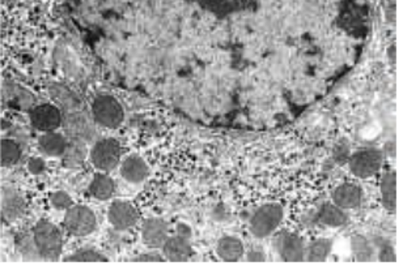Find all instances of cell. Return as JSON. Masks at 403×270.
<instances>
[{"instance_id":"obj_9","label":"cell","mask_w":403,"mask_h":270,"mask_svg":"<svg viewBox=\"0 0 403 270\" xmlns=\"http://www.w3.org/2000/svg\"><path fill=\"white\" fill-rule=\"evenodd\" d=\"M32 125L41 132L55 131L62 124V114L52 105H39L29 112Z\"/></svg>"},{"instance_id":"obj_1","label":"cell","mask_w":403,"mask_h":270,"mask_svg":"<svg viewBox=\"0 0 403 270\" xmlns=\"http://www.w3.org/2000/svg\"><path fill=\"white\" fill-rule=\"evenodd\" d=\"M33 240L39 258L55 261L61 258L63 239L59 229L46 220H41L33 229Z\"/></svg>"},{"instance_id":"obj_23","label":"cell","mask_w":403,"mask_h":270,"mask_svg":"<svg viewBox=\"0 0 403 270\" xmlns=\"http://www.w3.org/2000/svg\"><path fill=\"white\" fill-rule=\"evenodd\" d=\"M21 157V149L13 140L4 138L1 140V165L12 166L17 163Z\"/></svg>"},{"instance_id":"obj_5","label":"cell","mask_w":403,"mask_h":270,"mask_svg":"<svg viewBox=\"0 0 403 270\" xmlns=\"http://www.w3.org/2000/svg\"><path fill=\"white\" fill-rule=\"evenodd\" d=\"M122 157L121 144L114 138H102L90 150V160L99 170L112 172Z\"/></svg>"},{"instance_id":"obj_11","label":"cell","mask_w":403,"mask_h":270,"mask_svg":"<svg viewBox=\"0 0 403 270\" xmlns=\"http://www.w3.org/2000/svg\"><path fill=\"white\" fill-rule=\"evenodd\" d=\"M169 233L168 223L163 218H148L141 226V240L148 248H163Z\"/></svg>"},{"instance_id":"obj_13","label":"cell","mask_w":403,"mask_h":270,"mask_svg":"<svg viewBox=\"0 0 403 270\" xmlns=\"http://www.w3.org/2000/svg\"><path fill=\"white\" fill-rule=\"evenodd\" d=\"M331 197H333V202L337 207L346 210V209L359 208L363 202L364 194L359 185L344 183L334 189Z\"/></svg>"},{"instance_id":"obj_18","label":"cell","mask_w":403,"mask_h":270,"mask_svg":"<svg viewBox=\"0 0 403 270\" xmlns=\"http://www.w3.org/2000/svg\"><path fill=\"white\" fill-rule=\"evenodd\" d=\"M38 147L39 149L51 157H59L63 156L67 150V141L61 134L43 132V135L38 138Z\"/></svg>"},{"instance_id":"obj_19","label":"cell","mask_w":403,"mask_h":270,"mask_svg":"<svg viewBox=\"0 0 403 270\" xmlns=\"http://www.w3.org/2000/svg\"><path fill=\"white\" fill-rule=\"evenodd\" d=\"M348 221L344 209L337 207L334 202L325 204L318 213V222L328 227H342Z\"/></svg>"},{"instance_id":"obj_14","label":"cell","mask_w":403,"mask_h":270,"mask_svg":"<svg viewBox=\"0 0 403 270\" xmlns=\"http://www.w3.org/2000/svg\"><path fill=\"white\" fill-rule=\"evenodd\" d=\"M121 174L124 179L131 185L141 183L150 174L148 165L139 156H130L122 162Z\"/></svg>"},{"instance_id":"obj_20","label":"cell","mask_w":403,"mask_h":270,"mask_svg":"<svg viewBox=\"0 0 403 270\" xmlns=\"http://www.w3.org/2000/svg\"><path fill=\"white\" fill-rule=\"evenodd\" d=\"M114 182L113 179L105 174H97L92 179L90 185L88 187V194L92 197L105 201L108 198L113 196L114 194Z\"/></svg>"},{"instance_id":"obj_7","label":"cell","mask_w":403,"mask_h":270,"mask_svg":"<svg viewBox=\"0 0 403 270\" xmlns=\"http://www.w3.org/2000/svg\"><path fill=\"white\" fill-rule=\"evenodd\" d=\"M215 16L226 17L233 13L249 11L258 0H189Z\"/></svg>"},{"instance_id":"obj_29","label":"cell","mask_w":403,"mask_h":270,"mask_svg":"<svg viewBox=\"0 0 403 270\" xmlns=\"http://www.w3.org/2000/svg\"><path fill=\"white\" fill-rule=\"evenodd\" d=\"M246 258H248V261L262 262V261H265L266 260V255L262 251H259V249H252V251H249Z\"/></svg>"},{"instance_id":"obj_30","label":"cell","mask_w":403,"mask_h":270,"mask_svg":"<svg viewBox=\"0 0 403 270\" xmlns=\"http://www.w3.org/2000/svg\"><path fill=\"white\" fill-rule=\"evenodd\" d=\"M4 1H12V0H4Z\"/></svg>"},{"instance_id":"obj_24","label":"cell","mask_w":403,"mask_h":270,"mask_svg":"<svg viewBox=\"0 0 403 270\" xmlns=\"http://www.w3.org/2000/svg\"><path fill=\"white\" fill-rule=\"evenodd\" d=\"M64 261H70V262H96V261H108V258L104 256L101 252L97 249L93 248H83L74 252L72 255L67 256L64 258Z\"/></svg>"},{"instance_id":"obj_10","label":"cell","mask_w":403,"mask_h":270,"mask_svg":"<svg viewBox=\"0 0 403 270\" xmlns=\"http://www.w3.org/2000/svg\"><path fill=\"white\" fill-rule=\"evenodd\" d=\"M305 245L299 235L283 233L277 240V253L283 261L300 262L305 260Z\"/></svg>"},{"instance_id":"obj_28","label":"cell","mask_w":403,"mask_h":270,"mask_svg":"<svg viewBox=\"0 0 403 270\" xmlns=\"http://www.w3.org/2000/svg\"><path fill=\"white\" fill-rule=\"evenodd\" d=\"M28 169L29 172L35 175H38V174H42V172L46 170V163L45 160L42 158H33V160H29L28 163Z\"/></svg>"},{"instance_id":"obj_15","label":"cell","mask_w":403,"mask_h":270,"mask_svg":"<svg viewBox=\"0 0 403 270\" xmlns=\"http://www.w3.org/2000/svg\"><path fill=\"white\" fill-rule=\"evenodd\" d=\"M26 210V201L23 196L12 189H3L1 192V217L8 221L16 220Z\"/></svg>"},{"instance_id":"obj_22","label":"cell","mask_w":403,"mask_h":270,"mask_svg":"<svg viewBox=\"0 0 403 270\" xmlns=\"http://www.w3.org/2000/svg\"><path fill=\"white\" fill-rule=\"evenodd\" d=\"M351 251H353V258H356L360 262H366L371 261L375 255V249L371 245V242L368 240L364 235H353L351 236Z\"/></svg>"},{"instance_id":"obj_2","label":"cell","mask_w":403,"mask_h":270,"mask_svg":"<svg viewBox=\"0 0 403 270\" xmlns=\"http://www.w3.org/2000/svg\"><path fill=\"white\" fill-rule=\"evenodd\" d=\"M92 115L96 123L109 129L121 127L125 119L122 105L110 94H101L95 98L92 103Z\"/></svg>"},{"instance_id":"obj_16","label":"cell","mask_w":403,"mask_h":270,"mask_svg":"<svg viewBox=\"0 0 403 270\" xmlns=\"http://www.w3.org/2000/svg\"><path fill=\"white\" fill-rule=\"evenodd\" d=\"M244 245L236 236H223L216 245V255L217 258L227 262L239 261L244 256Z\"/></svg>"},{"instance_id":"obj_12","label":"cell","mask_w":403,"mask_h":270,"mask_svg":"<svg viewBox=\"0 0 403 270\" xmlns=\"http://www.w3.org/2000/svg\"><path fill=\"white\" fill-rule=\"evenodd\" d=\"M194 251L190 243V238L176 233L173 236H169L163 246V256L165 260L173 261V262H182L188 261L193 256Z\"/></svg>"},{"instance_id":"obj_3","label":"cell","mask_w":403,"mask_h":270,"mask_svg":"<svg viewBox=\"0 0 403 270\" xmlns=\"http://www.w3.org/2000/svg\"><path fill=\"white\" fill-rule=\"evenodd\" d=\"M284 210L280 204H266L257 209L250 218V231L258 239L270 236L283 221Z\"/></svg>"},{"instance_id":"obj_27","label":"cell","mask_w":403,"mask_h":270,"mask_svg":"<svg viewBox=\"0 0 403 270\" xmlns=\"http://www.w3.org/2000/svg\"><path fill=\"white\" fill-rule=\"evenodd\" d=\"M131 261H135V262H163L165 261V258L157 255V253L150 252V253L138 255V256L131 258Z\"/></svg>"},{"instance_id":"obj_21","label":"cell","mask_w":403,"mask_h":270,"mask_svg":"<svg viewBox=\"0 0 403 270\" xmlns=\"http://www.w3.org/2000/svg\"><path fill=\"white\" fill-rule=\"evenodd\" d=\"M333 242L330 239H317L305 248V258L311 262H322L330 256Z\"/></svg>"},{"instance_id":"obj_6","label":"cell","mask_w":403,"mask_h":270,"mask_svg":"<svg viewBox=\"0 0 403 270\" xmlns=\"http://www.w3.org/2000/svg\"><path fill=\"white\" fill-rule=\"evenodd\" d=\"M384 165V154L378 149L359 150L351 156L348 167L355 176L366 179L376 175Z\"/></svg>"},{"instance_id":"obj_26","label":"cell","mask_w":403,"mask_h":270,"mask_svg":"<svg viewBox=\"0 0 403 270\" xmlns=\"http://www.w3.org/2000/svg\"><path fill=\"white\" fill-rule=\"evenodd\" d=\"M378 258L382 262H395L397 261V255H395L394 247L391 246V243L382 245L381 248H380Z\"/></svg>"},{"instance_id":"obj_17","label":"cell","mask_w":403,"mask_h":270,"mask_svg":"<svg viewBox=\"0 0 403 270\" xmlns=\"http://www.w3.org/2000/svg\"><path fill=\"white\" fill-rule=\"evenodd\" d=\"M381 204L391 213L397 210V174L394 172H386L380 183Z\"/></svg>"},{"instance_id":"obj_8","label":"cell","mask_w":403,"mask_h":270,"mask_svg":"<svg viewBox=\"0 0 403 270\" xmlns=\"http://www.w3.org/2000/svg\"><path fill=\"white\" fill-rule=\"evenodd\" d=\"M108 220L115 230L125 231L138 223V209L127 201H114L108 211Z\"/></svg>"},{"instance_id":"obj_4","label":"cell","mask_w":403,"mask_h":270,"mask_svg":"<svg viewBox=\"0 0 403 270\" xmlns=\"http://www.w3.org/2000/svg\"><path fill=\"white\" fill-rule=\"evenodd\" d=\"M63 226L74 236H87L96 230L97 220L88 207L72 205L66 210Z\"/></svg>"},{"instance_id":"obj_25","label":"cell","mask_w":403,"mask_h":270,"mask_svg":"<svg viewBox=\"0 0 403 270\" xmlns=\"http://www.w3.org/2000/svg\"><path fill=\"white\" fill-rule=\"evenodd\" d=\"M50 202L51 205L58 210H67L70 207L74 205L71 196L63 191H58V192L52 194L50 197Z\"/></svg>"}]
</instances>
